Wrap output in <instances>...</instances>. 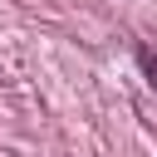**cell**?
<instances>
[{
  "label": "cell",
  "instance_id": "1",
  "mask_svg": "<svg viewBox=\"0 0 157 157\" xmlns=\"http://www.w3.org/2000/svg\"><path fill=\"white\" fill-rule=\"evenodd\" d=\"M137 64H142V74H147V83L157 88V44H137Z\"/></svg>",
  "mask_w": 157,
  "mask_h": 157
}]
</instances>
